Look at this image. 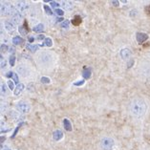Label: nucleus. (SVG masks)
Here are the masks:
<instances>
[{"instance_id":"obj_30","label":"nucleus","mask_w":150,"mask_h":150,"mask_svg":"<svg viewBox=\"0 0 150 150\" xmlns=\"http://www.w3.org/2000/svg\"><path fill=\"white\" fill-rule=\"evenodd\" d=\"M22 125V123H19V125H18L16 128V130H14V132H13V136H12V138L13 139L14 137H16V135L17 134V132H18V130H19V127Z\"/></svg>"},{"instance_id":"obj_20","label":"nucleus","mask_w":150,"mask_h":150,"mask_svg":"<svg viewBox=\"0 0 150 150\" xmlns=\"http://www.w3.org/2000/svg\"><path fill=\"white\" fill-rule=\"evenodd\" d=\"M44 45H45V46H48V47H52V46H53V41H52V39H51L50 38H45V40H44Z\"/></svg>"},{"instance_id":"obj_39","label":"nucleus","mask_w":150,"mask_h":150,"mask_svg":"<svg viewBox=\"0 0 150 150\" xmlns=\"http://www.w3.org/2000/svg\"><path fill=\"white\" fill-rule=\"evenodd\" d=\"M134 64V60H130L129 62H128V68H130L131 66H133Z\"/></svg>"},{"instance_id":"obj_7","label":"nucleus","mask_w":150,"mask_h":150,"mask_svg":"<svg viewBox=\"0 0 150 150\" xmlns=\"http://www.w3.org/2000/svg\"><path fill=\"white\" fill-rule=\"evenodd\" d=\"M131 54H132L131 51L129 49H127V48H124V49H122V51H120V57H122V58L124 60L128 59V58L131 57Z\"/></svg>"},{"instance_id":"obj_32","label":"nucleus","mask_w":150,"mask_h":150,"mask_svg":"<svg viewBox=\"0 0 150 150\" xmlns=\"http://www.w3.org/2000/svg\"><path fill=\"white\" fill-rule=\"evenodd\" d=\"M144 11H145V13L147 14V16H150V5H149V6H147V7H145Z\"/></svg>"},{"instance_id":"obj_2","label":"nucleus","mask_w":150,"mask_h":150,"mask_svg":"<svg viewBox=\"0 0 150 150\" xmlns=\"http://www.w3.org/2000/svg\"><path fill=\"white\" fill-rule=\"evenodd\" d=\"M101 148L103 150H112L114 147V140L111 138H102L101 139Z\"/></svg>"},{"instance_id":"obj_21","label":"nucleus","mask_w":150,"mask_h":150,"mask_svg":"<svg viewBox=\"0 0 150 150\" xmlns=\"http://www.w3.org/2000/svg\"><path fill=\"white\" fill-rule=\"evenodd\" d=\"M62 5H63L64 8L66 9V10H68V11H70L71 8H72V3L71 2H68V1L63 2V3H62Z\"/></svg>"},{"instance_id":"obj_27","label":"nucleus","mask_w":150,"mask_h":150,"mask_svg":"<svg viewBox=\"0 0 150 150\" xmlns=\"http://www.w3.org/2000/svg\"><path fill=\"white\" fill-rule=\"evenodd\" d=\"M10 48L7 45H5V44H3V45H1V52L2 53H5V52H7Z\"/></svg>"},{"instance_id":"obj_34","label":"nucleus","mask_w":150,"mask_h":150,"mask_svg":"<svg viewBox=\"0 0 150 150\" xmlns=\"http://www.w3.org/2000/svg\"><path fill=\"white\" fill-rule=\"evenodd\" d=\"M36 39L38 40H42V39H45V36L43 35H38V36H36Z\"/></svg>"},{"instance_id":"obj_19","label":"nucleus","mask_w":150,"mask_h":150,"mask_svg":"<svg viewBox=\"0 0 150 150\" xmlns=\"http://www.w3.org/2000/svg\"><path fill=\"white\" fill-rule=\"evenodd\" d=\"M38 45H31V44H27V49L29 50V51H31V52H33V53H35V51H38Z\"/></svg>"},{"instance_id":"obj_31","label":"nucleus","mask_w":150,"mask_h":150,"mask_svg":"<svg viewBox=\"0 0 150 150\" xmlns=\"http://www.w3.org/2000/svg\"><path fill=\"white\" fill-rule=\"evenodd\" d=\"M6 65H7L6 60H5L4 58L2 57V56H1V68H5V67H6Z\"/></svg>"},{"instance_id":"obj_17","label":"nucleus","mask_w":150,"mask_h":150,"mask_svg":"<svg viewBox=\"0 0 150 150\" xmlns=\"http://www.w3.org/2000/svg\"><path fill=\"white\" fill-rule=\"evenodd\" d=\"M91 75H92V73H91V70L90 69H86V70H84L82 72V76H83V79H90L91 78Z\"/></svg>"},{"instance_id":"obj_41","label":"nucleus","mask_w":150,"mask_h":150,"mask_svg":"<svg viewBox=\"0 0 150 150\" xmlns=\"http://www.w3.org/2000/svg\"><path fill=\"white\" fill-rule=\"evenodd\" d=\"M4 150H10V149H8V148H7V149H4Z\"/></svg>"},{"instance_id":"obj_5","label":"nucleus","mask_w":150,"mask_h":150,"mask_svg":"<svg viewBox=\"0 0 150 150\" xmlns=\"http://www.w3.org/2000/svg\"><path fill=\"white\" fill-rule=\"evenodd\" d=\"M28 3L25 2V1H18L16 3V11L17 12H19L20 13H24L25 12L27 11L28 9Z\"/></svg>"},{"instance_id":"obj_10","label":"nucleus","mask_w":150,"mask_h":150,"mask_svg":"<svg viewBox=\"0 0 150 150\" xmlns=\"http://www.w3.org/2000/svg\"><path fill=\"white\" fill-rule=\"evenodd\" d=\"M53 138H54V140H56V141H60L61 139L63 138V132H62V131H60V130L54 131Z\"/></svg>"},{"instance_id":"obj_23","label":"nucleus","mask_w":150,"mask_h":150,"mask_svg":"<svg viewBox=\"0 0 150 150\" xmlns=\"http://www.w3.org/2000/svg\"><path fill=\"white\" fill-rule=\"evenodd\" d=\"M44 10H45V13L47 14H49V16H52L53 14V12H52V10L50 9V7H48L47 5H44Z\"/></svg>"},{"instance_id":"obj_8","label":"nucleus","mask_w":150,"mask_h":150,"mask_svg":"<svg viewBox=\"0 0 150 150\" xmlns=\"http://www.w3.org/2000/svg\"><path fill=\"white\" fill-rule=\"evenodd\" d=\"M5 29L8 32L12 33V32H13L14 30H16V24H14L13 21L7 20V21H5Z\"/></svg>"},{"instance_id":"obj_1","label":"nucleus","mask_w":150,"mask_h":150,"mask_svg":"<svg viewBox=\"0 0 150 150\" xmlns=\"http://www.w3.org/2000/svg\"><path fill=\"white\" fill-rule=\"evenodd\" d=\"M147 110V105L145 101L141 100V98H135L132 100L130 104V111L131 114L136 118H142L144 117Z\"/></svg>"},{"instance_id":"obj_12","label":"nucleus","mask_w":150,"mask_h":150,"mask_svg":"<svg viewBox=\"0 0 150 150\" xmlns=\"http://www.w3.org/2000/svg\"><path fill=\"white\" fill-rule=\"evenodd\" d=\"M18 31H19V33L22 35H26L28 34V26H27V22H26V21H25L23 27H19V28H18Z\"/></svg>"},{"instance_id":"obj_40","label":"nucleus","mask_w":150,"mask_h":150,"mask_svg":"<svg viewBox=\"0 0 150 150\" xmlns=\"http://www.w3.org/2000/svg\"><path fill=\"white\" fill-rule=\"evenodd\" d=\"M5 141V137H1V142H3Z\"/></svg>"},{"instance_id":"obj_28","label":"nucleus","mask_w":150,"mask_h":150,"mask_svg":"<svg viewBox=\"0 0 150 150\" xmlns=\"http://www.w3.org/2000/svg\"><path fill=\"white\" fill-rule=\"evenodd\" d=\"M7 85H8L10 90H13V82L12 81V80H9V81L7 82Z\"/></svg>"},{"instance_id":"obj_35","label":"nucleus","mask_w":150,"mask_h":150,"mask_svg":"<svg viewBox=\"0 0 150 150\" xmlns=\"http://www.w3.org/2000/svg\"><path fill=\"white\" fill-rule=\"evenodd\" d=\"M13 72H8V73H7V74H6V76H7V78H13Z\"/></svg>"},{"instance_id":"obj_15","label":"nucleus","mask_w":150,"mask_h":150,"mask_svg":"<svg viewBox=\"0 0 150 150\" xmlns=\"http://www.w3.org/2000/svg\"><path fill=\"white\" fill-rule=\"evenodd\" d=\"M25 88V85L24 84H22V83H19L18 85L16 86V90H14V95L16 96H18L21 92H22V90Z\"/></svg>"},{"instance_id":"obj_6","label":"nucleus","mask_w":150,"mask_h":150,"mask_svg":"<svg viewBox=\"0 0 150 150\" xmlns=\"http://www.w3.org/2000/svg\"><path fill=\"white\" fill-rule=\"evenodd\" d=\"M136 38H137V41L139 44H142L144 41H146V40L148 39V35L146 34H144V33H138Z\"/></svg>"},{"instance_id":"obj_37","label":"nucleus","mask_w":150,"mask_h":150,"mask_svg":"<svg viewBox=\"0 0 150 150\" xmlns=\"http://www.w3.org/2000/svg\"><path fill=\"white\" fill-rule=\"evenodd\" d=\"M28 40H29V42H34L35 41V38H34V36H28Z\"/></svg>"},{"instance_id":"obj_26","label":"nucleus","mask_w":150,"mask_h":150,"mask_svg":"<svg viewBox=\"0 0 150 150\" xmlns=\"http://www.w3.org/2000/svg\"><path fill=\"white\" fill-rule=\"evenodd\" d=\"M54 13H56L57 16H62L64 14V12L62 10H60V9H56V10H54Z\"/></svg>"},{"instance_id":"obj_4","label":"nucleus","mask_w":150,"mask_h":150,"mask_svg":"<svg viewBox=\"0 0 150 150\" xmlns=\"http://www.w3.org/2000/svg\"><path fill=\"white\" fill-rule=\"evenodd\" d=\"M16 109H17V111H19L20 113H22V114H27V113L30 112L31 106L29 105L27 102L19 101L16 105Z\"/></svg>"},{"instance_id":"obj_22","label":"nucleus","mask_w":150,"mask_h":150,"mask_svg":"<svg viewBox=\"0 0 150 150\" xmlns=\"http://www.w3.org/2000/svg\"><path fill=\"white\" fill-rule=\"evenodd\" d=\"M40 81H41V83H43V84H48V83H50V79L47 78V76H42V78L40 79Z\"/></svg>"},{"instance_id":"obj_14","label":"nucleus","mask_w":150,"mask_h":150,"mask_svg":"<svg viewBox=\"0 0 150 150\" xmlns=\"http://www.w3.org/2000/svg\"><path fill=\"white\" fill-rule=\"evenodd\" d=\"M24 42V40L23 38H21V36H14V38H13V43L14 45H20V44H22V43Z\"/></svg>"},{"instance_id":"obj_24","label":"nucleus","mask_w":150,"mask_h":150,"mask_svg":"<svg viewBox=\"0 0 150 150\" xmlns=\"http://www.w3.org/2000/svg\"><path fill=\"white\" fill-rule=\"evenodd\" d=\"M9 62H10L11 66H14V63H16V57H14V56H11Z\"/></svg>"},{"instance_id":"obj_13","label":"nucleus","mask_w":150,"mask_h":150,"mask_svg":"<svg viewBox=\"0 0 150 150\" xmlns=\"http://www.w3.org/2000/svg\"><path fill=\"white\" fill-rule=\"evenodd\" d=\"M71 22H72L73 25H75V26H79V25L82 22V19H81V17H80L79 16H76L72 19Z\"/></svg>"},{"instance_id":"obj_29","label":"nucleus","mask_w":150,"mask_h":150,"mask_svg":"<svg viewBox=\"0 0 150 150\" xmlns=\"http://www.w3.org/2000/svg\"><path fill=\"white\" fill-rule=\"evenodd\" d=\"M12 79H13V81L16 82V83L17 84V85L19 84V83H18V76H17V74H16V73H13V78H12Z\"/></svg>"},{"instance_id":"obj_11","label":"nucleus","mask_w":150,"mask_h":150,"mask_svg":"<svg viewBox=\"0 0 150 150\" xmlns=\"http://www.w3.org/2000/svg\"><path fill=\"white\" fill-rule=\"evenodd\" d=\"M63 126L65 128V130L67 131H72V124H71V122L67 119H64L63 120Z\"/></svg>"},{"instance_id":"obj_33","label":"nucleus","mask_w":150,"mask_h":150,"mask_svg":"<svg viewBox=\"0 0 150 150\" xmlns=\"http://www.w3.org/2000/svg\"><path fill=\"white\" fill-rule=\"evenodd\" d=\"M82 84H84V80H80V81H76L74 83V85L75 86H80V85H82Z\"/></svg>"},{"instance_id":"obj_25","label":"nucleus","mask_w":150,"mask_h":150,"mask_svg":"<svg viewBox=\"0 0 150 150\" xmlns=\"http://www.w3.org/2000/svg\"><path fill=\"white\" fill-rule=\"evenodd\" d=\"M69 23H70V22H69V20H64L63 21V22H62L61 24H60V26L62 27V28H68L69 27Z\"/></svg>"},{"instance_id":"obj_36","label":"nucleus","mask_w":150,"mask_h":150,"mask_svg":"<svg viewBox=\"0 0 150 150\" xmlns=\"http://www.w3.org/2000/svg\"><path fill=\"white\" fill-rule=\"evenodd\" d=\"M51 5H52V7H54V8H56V7H58V6H59V4H58V3L54 2V1H52V2H51Z\"/></svg>"},{"instance_id":"obj_16","label":"nucleus","mask_w":150,"mask_h":150,"mask_svg":"<svg viewBox=\"0 0 150 150\" xmlns=\"http://www.w3.org/2000/svg\"><path fill=\"white\" fill-rule=\"evenodd\" d=\"M43 30H44V25H43V24H38L35 27L33 28V31L35 32V33H40V32H42Z\"/></svg>"},{"instance_id":"obj_18","label":"nucleus","mask_w":150,"mask_h":150,"mask_svg":"<svg viewBox=\"0 0 150 150\" xmlns=\"http://www.w3.org/2000/svg\"><path fill=\"white\" fill-rule=\"evenodd\" d=\"M8 91H9V87L6 84L3 83L1 85V94L3 96H6V95H8Z\"/></svg>"},{"instance_id":"obj_3","label":"nucleus","mask_w":150,"mask_h":150,"mask_svg":"<svg viewBox=\"0 0 150 150\" xmlns=\"http://www.w3.org/2000/svg\"><path fill=\"white\" fill-rule=\"evenodd\" d=\"M16 11L13 10V6L9 4V3H4V4L1 5V13L2 14H4V16H13L14 13H16Z\"/></svg>"},{"instance_id":"obj_9","label":"nucleus","mask_w":150,"mask_h":150,"mask_svg":"<svg viewBox=\"0 0 150 150\" xmlns=\"http://www.w3.org/2000/svg\"><path fill=\"white\" fill-rule=\"evenodd\" d=\"M17 73L19 75L23 76H28V74H29L28 69H27L26 66H25V65H19V66L17 67Z\"/></svg>"},{"instance_id":"obj_38","label":"nucleus","mask_w":150,"mask_h":150,"mask_svg":"<svg viewBox=\"0 0 150 150\" xmlns=\"http://www.w3.org/2000/svg\"><path fill=\"white\" fill-rule=\"evenodd\" d=\"M111 2H112V4L114 5L115 7H119V5H120L119 1H111Z\"/></svg>"}]
</instances>
